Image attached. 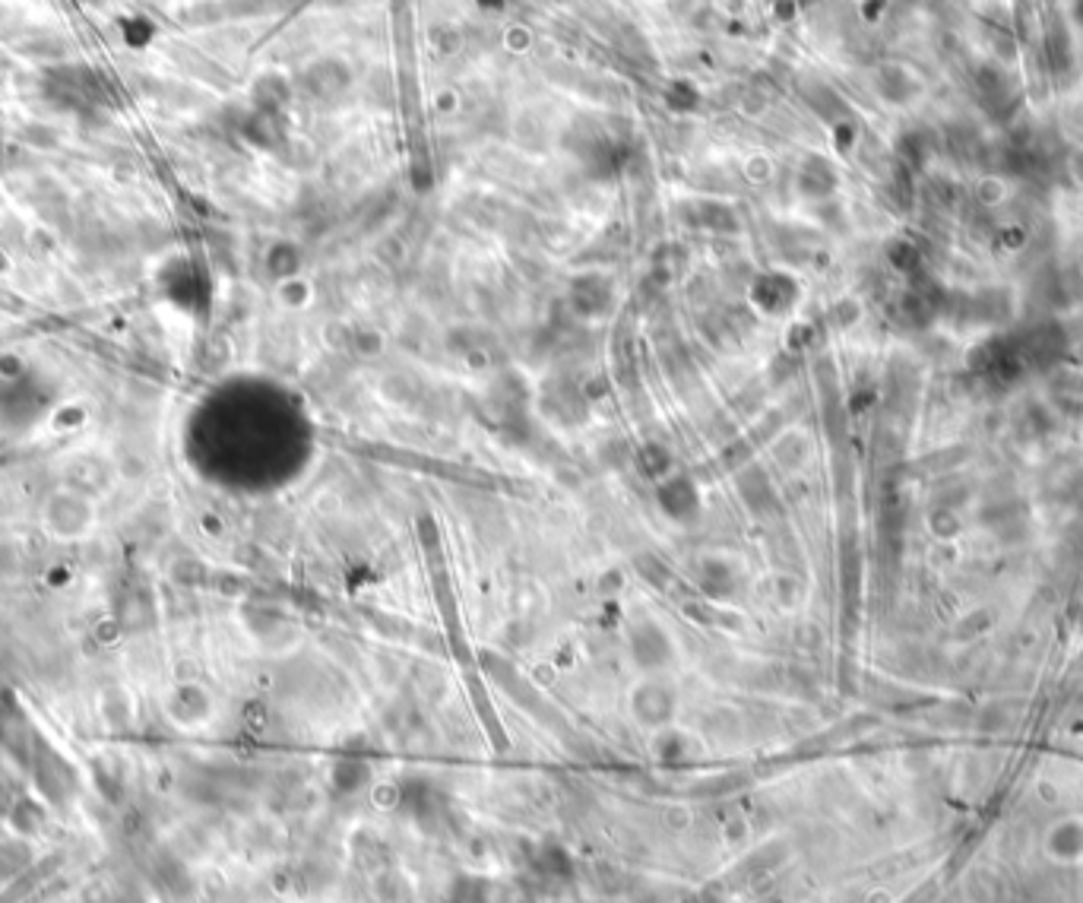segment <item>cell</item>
<instances>
[{
  "label": "cell",
  "mask_w": 1083,
  "mask_h": 903,
  "mask_svg": "<svg viewBox=\"0 0 1083 903\" xmlns=\"http://www.w3.org/2000/svg\"><path fill=\"white\" fill-rule=\"evenodd\" d=\"M29 865V853L26 846L19 843H4L0 846V878H13Z\"/></svg>",
  "instance_id": "6da1fadb"
}]
</instances>
